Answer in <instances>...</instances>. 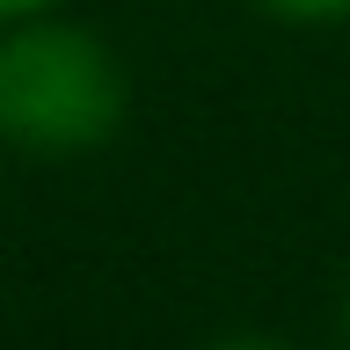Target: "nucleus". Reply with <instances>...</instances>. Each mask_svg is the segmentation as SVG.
Wrapping results in <instances>:
<instances>
[{
    "mask_svg": "<svg viewBox=\"0 0 350 350\" xmlns=\"http://www.w3.org/2000/svg\"><path fill=\"white\" fill-rule=\"evenodd\" d=\"M124 117V73L88 29L22 15L0 37V139L22 153H88Z\"/></svg>",
    "mask_w": 350,
    "mask_h": 350,
    "instance_id": "obj_1",
    "label": "nucleus"
},
{
    "mask_svg": "<svg viewBox=\"0 0 350 350\" xmlns=\"http://www.w3.org/2000/svg\"><path fill=\"white\" fill-rule=\"evenodd\" d=\"M278 15H292V22H328V15H350V0H270Z\"/></svg>",
    "mask_w": 350,
    "mask_h": 350,
    "instance_id": "obj_2",
    "label": "nucleus"
},
{
    "mask_svg": "<svg viewBox=\"0 0 350 350\" xmlns=\"http://www.w3.org/2000/svg\"><path fill=\"white\" fill-rule=\"evenodd\" d=\"M51 0H0V22H22V15H44Z\"/></svg>",
    "mask_w": 350,
    "mask_h": 350,
    "instance_id": "obj_3",
    "label": "nucleus"
},
{
    "mask_svg": "<svg viewBox=\"0 0 350 350\" xmlns=\"http://www.w3.org/2000/svg\"><path fill=\"white\" fill-rule=\"evenodd\" d=\"M204 350H278V343H256V336H234V343H204Z\"/></svg>",
    "mask_w": 350,
    "mask_h": 350,
    "instance_id": "obj_4",
    "label": "nucleus"
}]
</instances>
